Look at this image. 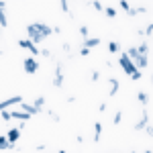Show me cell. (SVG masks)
<instances>
[{
  "instance_id": "15",
  "label": "cell",
  "mask_w": 153,
  "mask_h": 153,
  "mask_svg": "<svg viewBox=\"0 0 153 153\" xmlns=\"http://www.w3.org/2000/svg\"><path fill=\"white\" fill-rule=\"evenodd\" d=\"M100 137H102V123H96L94 125V143L100 141Z\"/></svg>"
},
{
  "instance_id": "7",
  "label": "cell",
  "mask_w": 153,
  "mask_h": 153,
  "mask_svg": "<svg viewBox=\"0 0 153 153\" xmlns=\"http://www.w3.org/2000/svg\"><path fill=\"white\" fill-rule=\"evenodd\" d=\"M133 63L137 65V70H145L149 65V55H137V57L133 59Z\"/></svg>"
},
{
  "instance_id": "12",
  "label": "cell",
  "mask_w": 153,
  "mask_h": 153,
  "mask_svg": "<svg viewBox=\"0 0 153 153\" xmlns=\"http://www.w3.org/2000/svg\"><path fill=\"white\" fill-rule=\"evenodd\" d=\"M6 149H14V145L8 143V137L6 135H0V151H6Z\"/></svg>"
},
{
  "instance_id": "33",
  "label": "cell",
  "mask_w": 153,
  "mask_h": 153,
  "mask_svg": "<svg viewBox=\"0 0 153 153\" xmlns=\"http://www.w3.org/2000/svg\"><path fill=\"white\" fill-rule=\"evenodd\" d=\"M92 80H94V82H96V80H100V71H92Z\"/></svg>"
},
{
  "instance_id": "23",
  "label": "cell",
  "mask_w": 153,
  "mask_h": 153,
  "mask_svg": "<svg viewBox=\"0 0 153 153\" xmlns=\"http://www.w3.org/2000/svg\"><path fill=\"white\" fill-rule=\"evenodd\" d=\"M0 117H2V120H12L10 110H0Z\"/></svg>"
},
{
  "instance_id": "32",
  "label": "cell",
  "mask_w": 153,
  "mask_h": 153,
  "mask_svg": "<svg viewBox=\"0 0 153 153\" xmlns=\"http://www.w3.org/2000/svg\"><path fill=\"white\" fill-rule=\"evenodd\" d=\"M88 53H90V49H88V47H84V45H82V49H80V55H84V57H86Z\"/></svg>"
},
{
  "instance_id": "27",
  "label": "cell",
  "mask_w": 153,
  "mask_h": 153,
  "mask_svg": "<svg viewBox=\"0 0 153 153\" xmlns=\"http://www.w3.org/2000/svg\"><path fill=\"white\" fill-rule=\"evenodd\" d=\"M61 10H63V12H70V4H68V0H61Z\"/></svg>"
},
{
  "instance_id": "35",
  "label": "cell",
  "mask_w": 153,
  "mask_h": 153,
  "mask_svg": "<svg viewBox=\"0 0 153 153\" xmlns=\"http://www.w3.org/2000/svg\"><path fill=\"white\" fill-rule=\"evenodd\" d=\"M4 6H6V2H4V0H0V8H4Z\"/></svg>"
},
{
  "instance_id": "8",
  "label": "cell",
  "mask_w": 153,
  "mask_h": 153,
  "mask_svg": "<svg viewBox=\"0 0 153 153\" xmlns=\"http://www.w3.org/2000/svg\"><path fill=\"white\" fill-rule=\"evenodd\" d=\"M21 108H23V110H27L29 114H33V117H35V114H41V112H43L41 108H37L35 104H29V102H25V100H21Z\"/></svg>"
},
{
  "instance_id": "11",
  "label": "cell",
  "mask_w": 153,
  "mask_h": 153,
  "mask_svg": "<svg viewBox=\"0 0 153 153\" xmlns=\"http://www.w3.org/2000/svg\"><path fill=\"white\" fill-rule=\"evenodd\" d=\"M6 137H8V143L14 145V143L19 141V137H21V129H19V127H16V129H10L8 133H6Z\"/></svg>"
},
{
  "instance_id": "2",
  "label": "cell",
  "mask_w": 153,
  "mask_h": 153,
  "mask_svg": "<svg viewBox=\"0 0 153 153\" xmlns=\"http://www.w3.org/2000/svg\"><path fill=\"white\" fill-rule=\"evenodd\" d=\"M118 63H120V68L125 70V74H127V76H131L133 71L137 70V65L133 63V59H131L129 55H127V53H123V55H120V59H118Z\"/></svg>"
},
{
  "instance_id": "14",
  "label": "cell",
  "mask_w": 153,
  "mask_h": 153,
  "mask_svg": "<svg viewBox=\"0 0 153 153\" xmlns=\"http://www.w3.org/2000/svg\"><path fill=\"white\" fill-rule=\"evenodd\" d=\"M118 88H120V82H118L117 78H112V80H110V90H108V96H114L118 92Z\"/></svg>"
},
{
  "instance_id": "31",
  "label": "cell",
  "mask_w": 153,
  "mask_h": 153,
  "mask_svg": "<svg viewBox=\"0 0 153 153\" xmlns=\"http://www.w3.org/2000/svg\"><path fill=\"white\" fill-rule=\"evenodd\" d=\"M151 33H153V25L149 23L147 25V31H145V33H143V35H147V37H151Z\"/></svg>"
},
{
  "instance_id": "21",
  "label": "cell",
  "mask_w": 153,
  "mask_h": 153,
  "mask_svg": "<svg viewBox=\"0 0 153 153\" xmlns=\"http://www.w3.org/2000/svg\"><path fill=\"white\" fill-rule=\"evenodd\" d=\"M33 104H35L37 108H41V110H43V106H45V98H43V96H37V98H35V102H33Z\"/></svg>"
},
{
  "instance_id": "9",
  "label": "cell",
  "mask_w": 153,
  "mask_h": 153,
  "mask_svg": "<svg viewBox=\"0 0 153 153\" xmlns=\"http://www.w3.org/2000/svg\"><path fill=\"white\" fill-rule=\"evenodd\" d=\"M10 114L14 120H31V117L33 114H29L27 110H10Z\"/></svg>"
},
{
  "instance_id": "25",
  "label": "cell",
  "mask_w": 153,
  "mask_h": 153,
  "mask_svg": "<svg viewBox=\"0 0 153 153\" xmlns=\"http://www.w3.org/2000/svg\"><path fill=\"white\" fill-rule=\"evenodd\" d=\"M141 76H143L141 70H135L133 74H131V80H133V82H137V80H141Z\"/></svg>"
},
{
  "instance_id": "6",
  "label": "cell",
  "mask_w": 153,
  "mask_h": 153,
  "mask_svg": "<svg viewBox=\"0 0 153 153\" xmlns=\"http://www.w3.org/2000/svg\"><path fill=\"white\" fill-rule=\"evenodd\" d=\"M21 100H23V96H12V98H6V100H2V102H0V110H6V108L12 106V104H21Z\"/></svg>"
},
{
  "instance_id": "5",
  "label": "cell",
  "mask_w": 153,
  "mask_h": 153,
  "mask_svg": "<svg viewBox=\"0 0 153 153\" xmlns=\"http://www.w3.org/2000/svg\"><path fill=\"white\" fill-rule=\"evenodd\" d=\"M39 70V63L35 61V57H27L25 59V71L27 74H35Z\"/></svg>"
},
{
  "instance_id": "4",
  "label": "cell",
  "mask_w": 153,
  "mask_h": 153,
  "mask_svg": "<svg viewBox=\"0 0 153 153\" xmlns=\"http://www.w3.org/2000/svg\"><path fill=\"white\" fill-rule=\"evenodd\" d=\"M147 125H149V112H147V106H145V110L141 112V120H139V123H137L133 129H135V131H143Z\"/></svg>"
},
{
  "instance_id": "26",
  "label": "cell",
  "mask_w": 153,
  "mask_h": 153,
  "mask_svg": "<svg viewBox=\"0 0 153 153\" xmlns=\"http://www.w3.org/2000/svg\"><path fill=\"white\" fill-rule=\"evenodd\" d=\"M127 55H129L131 59H135V57H137V55H139V53H137V49H135V47H131L129 51H127Z\"/></svg>"
},
{
  "instance_id": "16",
  "label": "cell",
  "mask_w": 153,
  "mask_h": 153,
  "mask_svg": "<svg viewBox=\"0 0 153 153\" xmlns=\"http://www.w3.org/2000/svg\"><path fill=\"white\" fill-rule=\"evenodd\" d=\"M120 51V43L118 41H110L108 43V53H118Z\"/></svg>"
},
{
  "instance_id": "10",
  "label": "cell",
  "mask_w": 153,
  "mask_h": 153,
  "mask_svg": "<svg viewBox=\"0 0 153 153\" xmlns=\"http://www.w3.org/2000/svg\"><path fill=\"white\" fill-rule=\"evenodd\" d=\"M53 86H55V88H61V86H63V70H61V65H57V70H55Z\"/></svg>"
},
{
  "instance_id": "28",
  "label": "cell",
  "mask_w": 153,
  "mask_h": 153,
  "mask_svg": "<svg viewBox=\"0 0 153 153\" xmlns=\"http://www.w3.org/2000/svg\"><path fill=\"white\" fill-rule=\"evenodd\" d=\"M92 8H96L98 12L102 10V4H100V0H94V2H92Z\"/></svg>"
},
{
  "instance_id": "34",
  "label": "cell",
  "mask_w": 153,
  "mask_h": 153,
  "mask_svg": "<svg viewBox=\"0 0 153 153\" xmlns=\"http://www.w3.org/2000/svg\"><path fill=\"white\" fill-rule=\"evenodd\" d=\"M35 149H37V151H45V149H47V145H37Z\"/></svg>"
},
{
  "instance_id": "22",
  "label": "cell",
  "mask_w": 153,
  "mask_h": 153,
  "mask_svg": "<svg viewBox=\"0 0 153 153\" xmlns=\"http://www.w3.org/2000/svg\"><path fill=\"white\" fill-rule=\"evenodd\" d=\"M43 112H45V114H47V117L51 118V120H55V123H59V120H61V118H59L57 114H55V112H53V110H43Z\"/></svg>"
},
{
  "instance_id": "20",
  "label": "cell",
  "mask_w": 153,
  "mask_h": 153,
  "mask_svg": "<svg viewBox=\"0 0 153 153\" xmlns=\"http://www.w3.org/2000/svg\"><path fill=\"white\" fill-rule=\"evenodd\" d=\"M104 12H106V16H108V19H114V16H117V8H114V6H106Z\"/></svg>"
},
{
  "instance_id": "1",
  "label": "cell",
  "mask_w": 153,
  "mask_h": 153,
  "mask_svg": "<svg viewBox=\"0 0 153 153\" xmlns=\"http://www.w3.org/2000/svg\"><path fill=\"white\" fill-rule=\"evenodd\" d=\"M53 33V29L49 25H43V23H31L27 27V35H29V41H33L35 45L43 43L49 35Z\"/></svg>"
},
{
  "instance_id": "19",
  "label": "cell",
  "mask_w": 153,
  "mask_h": 153,
  "mask_svg": "<svg viewBox=\"0 0 153 153\" xmlns=\"http://www.w3.org/2000/svg\"><path fill=\"white\" fill-rule=\"evenodd\" d=\"M137 98H139L141 106H147V104H149V96L145 94V92H139V96H137Z\"/></svg>"
},
{
  "instance_id": "17",
  "label": "cell",
  "mask_w": 153,
  "mask_h": 153,
  "mask_svg": "<svg viewBox=\"0 0 153 153\" xmlns=\"http://www.w3.org/2000/svg\"><path fill=\"white\" fill-rule=\"evenodd\" d=\"M149 43H141V45H139V47H137V53H139V55H149Z\"/></svg>"
},
{
  "instance_id": "30",
  "label": "cell",
  "mask_w": 153,
  "mask_h": 153,
  "mask_svg": "<svg viewBox=\"0 0 153 153\" xmlns=\"http://www.w3.org/2000/svg\"><path fill=\"white\" fill-rule=\"evenodd\" d=\"M120 8L129 12V8H131V6H129V2H127V0H120Z\"/></svg>"
},
{
  "instance_id": "29",
  "label": "cell",
  "mask_w": 153,
  "mask_h": 153,
  "mask_svg": "<svg viewBox=\"0 0 153 153\" xmlns=\"http://www.w3.org/2000/svg\"><path fill=\"white\" fill-rule=\"evenodd\" d=\"M80 33H82V39H88V27H86V25L80 29Z\"/></svg>"
},
{
  "instance_id": "24",
  "label": "cell",
  "mask_w": 153,
  "mask_h": 153,
  "mask_svg": "<svg viewBox=\"0 0 153 153\" xmlns=\"http://www.w3.org/2000/svg\"><path fill=\"white\" fill-rule=\"evenodd\" d=\"M120 120H123V112L118 110V112H114V117H112V123L114 125H120Z\"/></svg>"
},
{
  "instance_id": "18",
  "label": "cell",
  "mask_w": 153,
  "mask_h": 153,
  "mask_svg": "<svg viewBox=\"0 0 153 153\" xmlns=\"http://www.w3.org/2000/svg\"><path fill=\"white\" fill-rule=\"evenodd\" d=\"M0 27H2V29L8 27V19H6V14H4V8H0Z\"/></svg>"
},
{
  "instance_id": "13",
  "label": "cell",
  "mask_w": 153,
  "mask_h": 153,
  "mask_svg": "<svg viewBox=\"0 0 153 153\" xmlns=\"http://www.w3.org/2000/svg\"><path fill=\"white\" fill-rule=\"evenodd\" d=\"M98 45H100V37H92V39H90V37H88V39H84V47H98Z\"/></svg>"
},
{
  "instance_id": "3",
  "label": "cell",
  "mask_w": 153,
  "mask_h": 153,
  "mask_svg": "<svg viewBox=\"0 0 153 153\" xmlns=\"http://www.w3.org/2000/svg\"><path fill=\"white\" fill-rule=\"evenodd\" d=\"M19 45L25 47V49H29L33 55H39V53H41V49H37V45L33 43V41H29V39H21V41H19Z\"/></svg>"
}]
</instances>
